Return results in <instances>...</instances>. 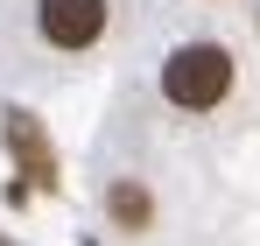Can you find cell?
Listing matches in <instances>:
<instances>
[{
	"label": "cell",
	"mask_w": 260,
	"mask_h": 246,
	"mask_svg": "<svg viewBox=\"0 0 260 246\" xmlns=\"http://www.w3.org/2000/svg\"><path fill=\"white\" fill-rule=\"evenodd\" d=\"M7 148H14V162H21V176H28L36 190H56V148H49V134H43L36 113L7 106Z\"/></svg>",
	"instance_id": "cell-3"
},
{
	"label": "cell",
	"mask_w": 260,
	"mask_h": 246,
	"mask_svg": "<svg viewBox=\"0 0 260 246\" xmlns=\"http://www.w3.org/2000/svg\"><path fill=\"white\" fill-rule=\"evenodd\" d=\"M162 106H176V113H190V120H204V113H218L225 99H232V84H239V56L225 49V42H176L169 56H162Z\"/></svg>",
	"instance_id": "cell-1"
},
{
	"label": "cell",
	"mask_w": 260,
	"mask_h": 246,
	"mask_svg": "<svg viewBox=\"0 0 260 246\" xmlns=\"http://www.w3.org/2000/svg\"><path fill=\"white\" fill-rule=\"evenodd\" d=\"M85 246H91V239H85Z\"/></svg>",
	"instance_id": "cell-5"
},
{
	"label": "cell",
	"mask_w": 260,
	"mask_h": 246,
	"mask_svg": "<svg viewBox=\"0 0 260 246\" xmlns=\"http://www.w3.org/2000/svg\"><path fill=\"white\" fill-rule=\"evenodd\" d=\"M99 204H106V218H113V232H155V190L141 183V176H113L106 190H99Z\"/></svg>",
	"instance_id": "cell-4"
},
{
	"label": "cell",
	"mask_w": 260,
	"mask_h": 246,
	"mask_svg": "<svg viewBox=\"0 0 260 246\" xmlns=\"http://www.w3.org/2000/svg\"><path fill=\"white\" fill-rule=\"evenodd\" d=\"M106 21H113V0H36V36H43L56 56L99 49Z\"/></svg>",
	"instance_id": "cell-2"
}]
</instances>
